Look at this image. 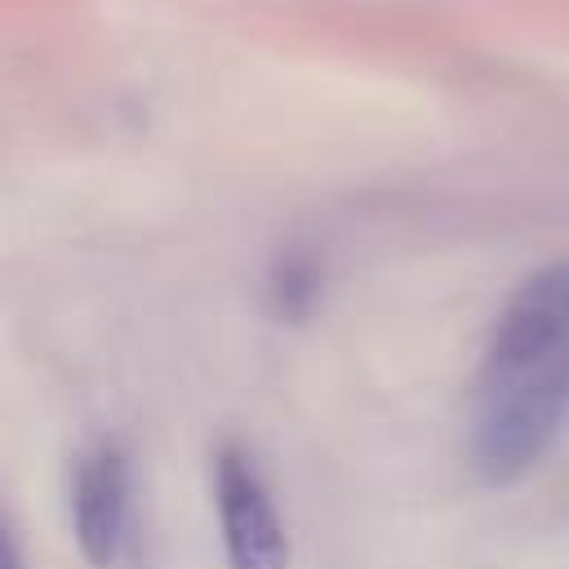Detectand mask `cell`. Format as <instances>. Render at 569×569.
<instances>
[{
  "label": "cell",
  "instance_id": "6da1fadb",
  "mask_svg": "<svg viewBox=\"0 0 569 569\" xmlns=\"http://www.w3.org/2000/svg\"><path fill=\"white\" fill-rule=\"evenodd\" d=\"M569 422V258L533 271L498 311L471 391L467 458L485 485L529 476Z\"/></svg>",
  "mask_w": 569,
  "mask_h": 569
},
{
  "label": "cell",
  "instance_id": "7a4b0ae2",
  "mask_svg": "<svg viewBox=\"0 0 569 569\" xmlns=\"http://www.w3.org/2000/svg\"><path fill=\"white\" fill-rule=\"evenodd\" d=\"M213 507L222 529V556L227 569H289L293 547L284 533V520L276 511V498L236 440H222L213 449Z\"/></svg>",
  "mask_w": 569,
  "mask_h": 569
},
{
  "label": "cell",
  "instance_id": "3957f363",
  "mask_svg": "<svg viewBox=\"0 0 569 569\" xmlns=\"http://www.w3.org/2000/svg\"><path fill=\"white\" fill-rule=\"evenodd\" d=\"M71 533L93 569H116L129 547V453L120 440H98L71 476Z\"/></svg>",
  "mask_w": 569,
  "mask_h": 569
},
{
  "label": "cell",
  "instance_id": "277c9868",
  "mask_svg": "<svg viewBox=\"0 0 569 569\" xmlns=\"http://www.w3.org/2000/svg\"><path fill=\"white\" fill-rule=\"evenodd\" d=\"M267 307L280 320H302L320 302V262L302 249H284L271 258L267 280H262Z\"/></svg>",
  "mask_w": 569,
  "mask_h": 569
},
{
  "label": "cell",
  "instance_id": "5b68a950",
  "mask_svg": "<svg viewBox=\"0 0 569 569\" xmlns=\"http://www.w3.org/2000/svg\"><path fill=\"white\" fill-rule=\"evenodd\" d=\"M0 569H22V551H18V538L4 533V565Z\"/></svg>",
  "mask_w": 569,
  "mask_h": 569
}]
</instances>
